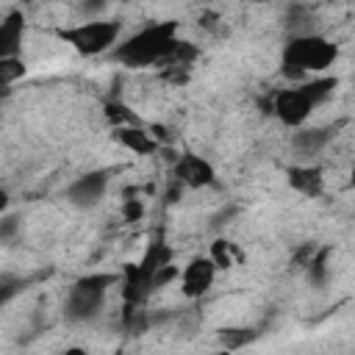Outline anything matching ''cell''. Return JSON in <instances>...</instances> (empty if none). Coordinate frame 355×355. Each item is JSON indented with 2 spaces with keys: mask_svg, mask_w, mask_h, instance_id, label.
<instances>
[{
  "mask_svg": "<svg viewBox=\"0 0 355 355\" xmlns=\"http://www.w3.org/2000/svg\"><path fill=\"white\" fill-rule=\"evenodd\" d=\"M105 189H108V172L105 169H92V172L75 178L67 186V200L78 208H94L103 200Z\"/></svg>",
  "mask_w": 355,
  "mask_h": 355,
  "instance_id": "obj_6",
  "label": "cell"
},
{
  "mask_svg": "<svg viewBox=\"0 0 355 355\" xmlns=\"http://www.w3.org/2000/svg\"><path fill=\"white\" fill-rule=\"evenodd\" d=\"M22 33H25V19L19 11L6 14V19L0 22V58H14L19 53L22 44Z\"/></svg>",
  "mask_w": 355,
  "mask_h": 355,
  "instance_id": "obj_10",
  "label": "cell"
},
{
  "mask_svg": "<svg viewBox=\"0 0 355 355\" xmlns=\"http://www.w3.org/2000/svg\"><path fill=\"white\" fill-rule=\"evenodd\" d=\"M122 214H125V219H128V222H136V219L144 214V208H141V202H139V200H125V211H122Z\"/></svg>",
  "mask_w": 355,
  "mask_h": 355,
  "instance_id": "obj_19",
  "label": "cell"
},
{
  "mask_svg": "<svg viewBox=\"0 0 355 355\" xmlns=\"http://www.w3.org/2000/svg\"><path fill=\"white\" fill-rule=\"evenodd\" d=\"M333 139V128H300L291 139V147L300 155H316Z\"/></svg>",
  "mask_w": 355,
  "mask_h": 355,
  "instance_id": "obj_11",
  "label": "cell"
},
{
  "mask_svg": "<svg viewBox=\"0 0 355 355\" xmlns=\"http://www.w3.org/2000/svg\"><path fill=\"white\" fill-rule=\"evenodd\" d=\"M230 252H233V244L225 241V239H216V241L211 244V255H208V258L216 263V269H230V266H233Z\"/></svg>",
  "mask_w": 355,
  "mask_h": 355,
  "instance_id": "obj_15",
  "label": "cell"
},
{
  "mask_svg": "<svg viewBox=\"0 0 355 355\" xmlns=\"http://www.w3.org/2000/svg\"><path fill=\"white\" fill-rule=\"evenodd\" d=\"M336 86H338L336 78H316V80L294 86V89H280L272 100V114L286 128H302L305 119L311 116V111L319 103H324Z\"/></svg>",
  "mask_w": 355,
  "mask_h": 355,
  "instance_id": "obj_3",
  "label": "cell"
},
{
  "mask_svg": "<svg viewBox=\"0 0 355 355\" xmlns=\"http://www.w3.org/2000/svg\"><path fill=\"white\" fill-rule=\"evenodd\" d=\"M105 116H108L111 122H119V119L130 122V119H133V116L128 114V108H125V105H119V103H108V105H105Z\"/></svg>",
  "mask_w": 355,
  "mask_h": 355,
  "instance_id": "obj_18",
  "label": "cell"
},
{
  "mask_svg": "<svg viewBox=\"0 0 355 355\" xmlns=\"http://www.w3.org/2000/svg\"><path fill=\"white\" fill-rule=\"evenodd\" d=\"M336 58H338V47L330 39L319 33H294L280 53V67L283 75L300 78L308 72H324L327 67H333Z\"/></svg>",
  "mask_w": 355,
  "mask_h": 355,
  "instance_id": "obj_2",
  "label": "cell"
},
{
  "mask_svg": "<svg viewBox=\"0 0 355 355\" xmlns=\"http://www.w3.org/2000/svg\"><path fill=\"white\" fill-rule=\"evenodd\" d=\"M178 22L164 19L141 28L122 44L111 50V55L125 67H153V64H169L178 50Z\"/></svg>",
  "mask_w": 355,
  "mask_h": 355,
  "instance_id": "obj_1",
  "label": "cell"
},
{
  "mask_svg": "<svg viewBox=\"0 0 355 355\" xmlns=\"http://www.w3.org/2000/svg\"><path fill=\"white\" fill-rule=\"evenodd\" d=\"M58 355H89L83 347H67V349H61Z\"/></svg>",
  "mask_w": 355,
  "mask_h": 355,
  "instance_id": "obj_21",
  "label": "cell"
},
{
  "mask_svg": "<svg viewBox=\"0 0 355 355\" xmlns=\"http://www.w3.org/2000/svg\"><path fill=\"white\" fill-rule=\"evenodd\" d=\"M324 261H327V250H322V252H316V258L311 255V280L313 283H324V277H327V266H324Z\"/></svg>",
  "mask_w": 355,
  "mask_h": 355,
  "instance_id": "obj_16",
  "label": "cell"
},
{
  "mask_svg": "<svg viewBox=\"0 0 355 355\" xmlns=\"http://www.w3.org/2000/svg\"><path fill=\"white\" fill-rule=\"evenodd\" d=\"M25 75V61L19 58V55H14V58H0V80H3V86H11L17 78H22Z\"/></svg>",
  "mask_w": 355,
  "mask_h": 355,
  "instance_id": "obj_14",
  "label": "cell"
},
{
  "mask_svg": "<svg viewBox=\"0 0 355 355\" xmlns=\"http://www.w3.org/2000/svg\"><path fill=\"white\" fill-rule=\"evenodd\" d=\"M14 230H17V219H14V216H6V219H3V227H0V236L8 239Z\"/></svg>",
  "mask_w": 355,
  "mask_h": 355,
  "instance_id": "obj_20",
  "label": "cell"
},
{
  "mask_svg": "<svg viewBox=\"0 0 355 355\" xmlns=\"http://www.w3.org/2000/svg\"><path fill=\"white\" fill-rule=\"evenodd\" d=\"M122 33L119 19H100V22H80L72 28H58L55 36L67 42L80 55H100L105 50L116 47V39Z\"/></svg>",
  "mask_w": 355,
  "mask_h": 355,
  "instance_id": "obj_5",
  "label": "cell"
},
{
  "mask_svg": "<svg viewBox=\"0 0 355 355\" xmlns=\"http://www.w3.org/2000/svg\"><path fill=\"white\" fill-rule=\"evenodd\" d=\"M352 83H355V78H352Z\"/></svg>",
  "mask_w": 355,
  "mask_h": 355,
  "instance_id": "obj_24",
  "label": "cell"
},
{
  "mask_svg": "<svg viewBox=\"0 0 355 355\" xmlns=\"http://www.w3.org/2000/svg\"><path fill=\"white\" fill-rule=\"evenodd\" d=\"M214 277H216V263L211 258H205V255L191 258L180 275V291L191 300H200L214 286Z\"/></svg>",
  "mask_w": 355,
  "mask_h": 355,
  "instance_id": "obj_7",
  "label": "cell"
},
{
  "mask_svg": "<svg viewBox=\"0 0 355 355\" xmlns=\"http://www.w3.org/2000/svg\"><path fill=\"white\" fill-rule=\"evenodd\" d=\"M255 338H258V333H255L252 327H222V330H219V344H222V349H227V352H236V349L252 344Z\"/></svg>",
  "mask_w": 355,
  "mask_h": 355,
  "instance_id": "obj_13",
  "label": "cell"
},
{
  "mask_svg": "<svg viewBox=\"0 0 355 355\" xmlns=\"http://www.w3.org/2000/svg\"><path fill=\"white\" fill-rule=\"evenodd\" d=\"M116 139H119L122 147L133 150L136 155H150V153L158 150V141H155L147 130L133 128V125H122V128H116Z\"/></svg>",
  "mask_w": 355,
  "mask_h": 355,
  "instance_id": "obj_12",
  "label": "cell"
},
{
  "mask_svg": "<svg viewBox=\"0 0 355 355\" xmlns=\"http://www.w3.org/2000/svg\"><path fill=\"white\" fill-rule=\"evenodd\" d=\"M19 288H22V280H14L11 275H3V277H0V302L6 305Z\"/></svg>",
  "mask_w": 355,
  "mask_h": 355,
  "instance_id": "obj_17",
  "label": "cell"
},
{
  "mask_svg": "<svg viewBox=\"0 0 355 355\" xmlns=\"http://www.w3.org/2000/svg\"><path fill=\"white\" fill-rule=\"evenodd\" d=\"M286 178H288V186L297 191V194H302V197H319L322 194V189H324V175H322V169L319 166H288V172H286Z\"/></svg>",
  "mask_w": 355,
  "mask_h": 355,
  "instance_id": "obj_9",
  "label": "cell"
},
{
  "mask_svg": "<svg viewBox=\"0 0 355 355\" xmlns=\"http://www.w3.org/2000/svg\"><path fill=\"white\" fill-rule=\"evenodd\" d=\"M175 180L189 186V189H205V186H211L216 180V172H214V166L202 155L183 153L175 161Z\"/></svg>",
  "mask_w": 355,
  "mask_h": 355,
  "instance_id": "obj_8",
  "label": "cell"
},
{
  "mask_svg": "<svg viewBox=\"0 0 355 355\" xmlns=\"http://www.w3.org/2000/svg\"><path fill=\"white\" fill-rule=\"evenodd\" d=\"M116 283V275H105V272H94V275H83L72 283L67 302H64V316L69 322H89L100 313L108 288Z\"/></svg>",
  "mask_w": 355,
  "mask_h": 355,
  "instance_id": "obj_4",
  "label": "cell"
},
{
  "mask_svg": "<svg viewBox=\"0 0 355 355\" xmlns=\"http://www.w3.org/2000/svg\"><path fill=\"white\" fill-rule=\"evenodd\" d=\"M349 186L355 189V166H352V172H349Z\"/></svg>",
  "mask_w": 355,
  "mask_h": 355,
  "instance_id": "obj_22",
  "label": "cell"
},
{
  "mask_svg": "<svg viewBox=\"0 0 355 355\" xmlns=\"http://www.w3.org/2000/svg\"><path fill=\"white\" fill-rule=\"evenodd\" d=\"M208 355H230L227 349H219V352H208Z\"/></svg>",
  "mask_w": 355,
  "mask_h": 355,
  "instance_id": "obj_23",
  "label": "cell"
}]
</instances>
